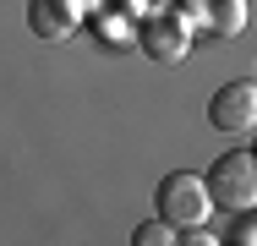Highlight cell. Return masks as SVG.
<instances>
[{
    "label": "cell",
    "mask_w": 257,
    "mask_h": 246,
    "mask_svg": "<svg viewBox=\"0 0 257 246\" xmlns=\"http://www.w3.org/2000/svg\"><path fill=\"white\" fill-rule=\"evenodd\" d=\"M203 181H208V192H213L219 208H230V213H252V208H257V153H246V148L219 153Z\"/></svg>",
    "instance_id": "6da1fadb"
},
{
    "label": "cell",
    "mask_w": 257,
    "mask_h": 246,
    "mask_svg": "<svg viewBox=\"0 0 257 246\" xmlns=\"http://www.w3.org/2000/svg\"><path fill=\"white\" fill-rule=\"evenodd\" d=\"M213 213V192H208L203 175L192 170H175L159 181V219H170L175 230H192V224H208Z\"/></svg>",
    "instance_id": "7a4b0ae2"
},
{
    "label": "cell",
    "mask_w": 257,
    "mask_h": 246,
    "mask_svg": "<svg viewBox=\"0 0 257 246\" xmlns=\"http://www.w3.org/2000/svg\"><path fill=\"white\" fill-rule=\"evenodd\" d=\"M137 44H143V55L159 60V66H181L186 49H192V22L175 17V11H154V17L137 22Z\"/></svg>",
    "instance_id": "3957f363"
},
{
    "label": "cell",
    "mask_w": 257,
    "mask_h": 246,
    "mask_svg": "<svg viewBox=\"0 0 257 246\" xmlns=\"http://www.w3.org/2000/svg\"><path fill=\"white\" fill-rule=\"evenodd\" d=\"M208 120L224 137H246L257 132V82H224L219 93L208 98Z\"/></svg>",
    "instance_id": "277c9868"
},
{
    "label": "cell",
    "mask_w": 257,
    "mask_h": 246,
    "mask_svg": "<svg viewBox=\"0 0 257 246\" xmlns=\"http://www.w3.org/2000/svg\"><path fill=\"white\" fill-rule=\"evenodd\" d=\"M28 28L39 33V39H71L77 28H82V11H77V0H28Z\"/></svg>",
    "instance_id": "5b68a950"
},
{
    "label": "cell",
    "mask_w": 257,
    "mask_h": 246,
    "mask_svg": "<svg viewBox=\"0 0 257 246\" xmlns=\"http://www.w3.org/2000/svg\"><path fill=\"white\" fill-rule=\"evenodd\" d=\"M208 28L219 33V39H235V33H246V0H208Z\"/></svg>",
    "instance_id": "8992f818"
},
{
    "label": "cell",
    "mask_w": 257,
    "mask_h": 246,
    "mask_svg": "<svg viewBox=\"0 0 257 246\" xmlns=\"http://www.w3.org/2000/svg\"><path fill=\"white\" fill-rule=\"evenodd\" d=\"M175 235H181V230H175L170 219H148V224H143V230H137L132 241H137V246H170Z\"/></svg>",
    "instance_id": "52a82bcc"
},
{
    "label": "cell",
    "mask_w": 257,
    "mask_h": 246,
    "mask_svg": "<svg viewBox=\"0 0 257 246\" xmlns=\"http://www.w3.org/2000/svg\"><path fill=\"white\" fill-rule=\"evenodd\" d=\"M230 241H235V246H257V219H241V224H235V235H230Z\"/></svg>",
    "instance_id": "ba28073f"
}]
</instances>
